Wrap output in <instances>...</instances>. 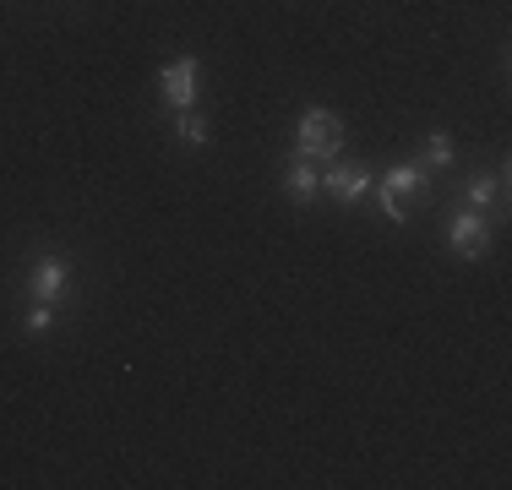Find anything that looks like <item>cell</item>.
<instances>
[{
	"label": "cell",
	"mask_w": 512,
	"mask_h": 490,
	"mask_svg": "<svg viewBox=\"0 0 512 490\" xmlns=\"http://www.w3.org/2000/svg\"><path fill=\"white\" fill-rule=\"evenodd\" d=\"M284 186H289L295 202H311V196L322 191V175L311 169V158H295V164H289V175H284Z\"/></svg>",
	"instance_id": "7"
},
{
	"label": "cell",
	"mask_w": 512,
	"mask_h": 490,
	"mask_svg": "<svg viewBox=\"0 0 512 490\" xmlns=\"http://www.w3.org/2000/svg\"><path fill=\"white\" fill-rule=\"evenodd\" d=\"M180 142H186V147H207V120L202 115H191V109H180Z\"/></svg>",
	"instance_id": "9"
},
{
	"label": "cell",
	"mask_w": 512,
	"mask_h": 490,
	"mask_svg": "<svg viewBox=\"0 0 512 490\" xmlns=\"http://www.w3.org/2000/svg\"><path fill=\"white\" fill-rule=\"evenodd\" d=\"M425 164H431V169H447V164H453V142H447V131H436V137L425 142Z\"/></svg>",
	"instance_id": "10"
},
{
	"label": "cell",
	"mask_w": 512,
	"mask_h": 490,
	"mask_svg": "<svg viewBox=\"0 0 512 490\" xmlns=\"http://www.w3.org/2000/svg\"><path fill=\"white\" fill-rule=\"evenodd\" d=\"M197 60L191 55H180V60H169L164 71H158V93H164V104L169 109H191L197 104Z\"/></svg>",
	"instance_id": "2"
},
{
	"label": "cell",
	"mask_w": 512,
	"mask_h": 490,
	"mask_svg": "<svg viewBox=\"0 0 512 490\" xmlns=\"http://www.w3.org/2000/svg\"><path fill=\"white\" fill-rule=\"evenodd\" d=\"M463 196H469V207H474V213H485V207H491V202H507V175H491V180H469V191H463Z\"/></svg>",
	"instance_id": "8"
},
{
	"label": "cell",
	"mask_w": 512,
	"mask_h": 490,
	"mask_svg": "<svg viewBox=\"0 0 512 490\" xmlns=\"http://www.w3.org/2000/svg\"><path fill=\"white\" fill-rule=\"evenodd\" d=\"M66 262L60 256H44V262H33V278H28V294H33V305H55L60 294H66Z\"/></svg>",
	"instance_id": "6"
},
{
	"label": "cell",
	"mask_w": 512,
	"mask_h": 490,
	"mask_svg": "<svg viewBox=\"0 0 512 490\" xmlns=\"http://www.w3.org/2000/svg\"><path fill=\"white\" fill-rule=\"evenodd\" d=\"M55 327V305H33L28 311V333H50Z\"/></svg>",
	"instance_id": "11"
},
{
	"label": "cell",
	"mask_w": 512,
	"mask_h": 490,
	"mask_svg": "<svg viewBox=\"0 0 512 490\" xmlns=\"http://www.w3.org/2000/svg\"><path fill=\"white\" fill-rule=\"evenodd\" d=\"M322 191L333 196V202L349 207V202H360V196L371 191V169H365V164H333L322 175Z\"/></svg>",
	"instance_id": "5"
},
{
	"label": "cell",
	"mask_w": 512,
	"mask_h": 490,
	"mask_svg": "<svg viewBox=\"0 0 512 490\" xmlns=\"http://www.w3.org/2000/svg\"><path fill=\"white\" fill-rule=\"evenodd\" d=\"M447 245H453L458 256H469V262H480L485 245H491V229H485V218L469 207V213H458L453 224H447Z\"/></svg>",
	"instance_id": "4"
},
{
	"label": "cell",
	"mask_w": 512,
	"mask_h": 490,
	"mask_svg": "<svg viewBox=\"0 0 512 490\" xmlns=\"http://www.w3.org/2000/svg\"><path fill=\"white\" fill-rule=\"evenodd\" d=\"M295 147H300V158H333L344 147V120L333 109H306L300 131H295Z\"/></svg>",
	"instance_id": "1"
},
{
	"label": "cell",
	"mask_w": 512,
	"mask_h": 490,
	"mask_svg": "<svg viewBox=\"0 0 512 490\" xmlns=\"http://www.w3.org/2000/svg\"><path fill=\"white\" fill-rule=\"evenodd\" d=\"M420 191H425V169L420 164L387 169V180H382V213L393 218V224H404V196H420Z\"/></svg>",
	"instance_id": "3"
}]
</instances>
